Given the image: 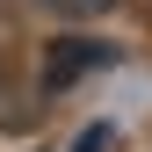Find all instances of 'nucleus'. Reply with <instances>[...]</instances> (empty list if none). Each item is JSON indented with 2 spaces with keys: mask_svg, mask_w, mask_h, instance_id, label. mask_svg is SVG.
I'll list each match as a JSON object with an SVG mask.
<instances>
[{
  "mask_svg": "<svg viewBox=\"0 0 152 152\" xmlns=\"http://www.w3.org/2000/svg\"><path fill=\"white\" fill-rule=\"evenodd\" d=\"M102 65H116L109 44H94V36H51L44 65H36V87H44V94H65V87H80L87 72H102Z\"/></svg>",
  "mask_w": 152,
  "mask_h": 152,
  "instance_id": "1",
  "label": "nucleus"
},
{
  "mask_svg": "<svg viewBox=\"0 0 152 152\" xmlns=\"http://www.w3.org/2000/svg\"><path fill=\"white\" fill-rule=\"evenodd\" d=\"M15 87H22V80H15V51L0 44V123H7V130H22V123L36 116V102H29V94H15Z\"/></svg>",
  "mask_w": 152,
  "mask_h": 152,
  "instance_id": "2",
  "label": "nucleus"
},
{
  "mask_svg": "<svg viewBox=\"0 0 152 152\" xmlns=\"http://www.w3.org/2000/svg\"><path fill=\"white\" fill-rule=\"evenodd\" d=\"M51 15H65V22H87V15H109L116 0H44Z\"/></svg>",
  "mask_w": 152,
  "mask_h": 152,
  "instance_id": "3",
  "label": "nucleus"
},
{
  "mask_svg": "<svg viewBox=\"0 0 152 152\" xmlns=\"http://www.w3.org/2000/svg\"><path fill=\"white\" fill-rule=\"evenodd\" d=\"M72 152H109V123H94V130H80V145Z\"/></svg>",
  "mask_w": 152,
  "mask_h": 152,
  "instance_id": "4",
  "label": "nucleus"
}]
</instances>
